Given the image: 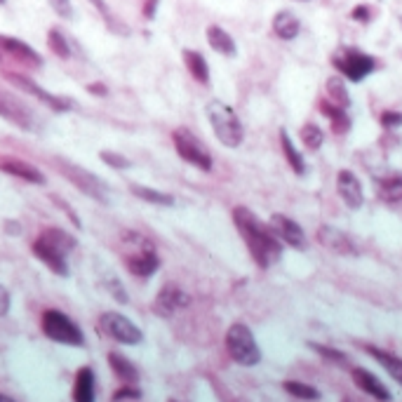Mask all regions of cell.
I'll return each mask as SVG.
<instances>
[{
    "label": "cell",
    "mask_w": 402,
    "mask_h": 402,
    "mask_svg": "<svg viewBox=\"0 0 402 402\" xmlns=\"http://www.w3.org/2000/svg\"><path fill=\"white\" fill-rule=\"evenodd\" d=\"M188 304H191V296L184 292L179 284L167 282L158 292L156 301H153V311H156L160 318H170V315H175L177 311L186 308Z\"/></svg>",
    "instance_id": "obj_14"
},
{
    "label": "cell",
    "mask_w": 402,
    "mask_h": 402,
    "mask_svg": "<svg viewBox=\"0 0 402 402\" xmlns=\"http://www.w3.org/2000/svg\"><path fill=\"white\" fill-rule=\"evenodd\" d=\"M8 308H10V296L5 292V287H0V315L8 313Z\"/></svg>",
    "instance_id": "obj_45"
},
{
    "label": "cell",
    "mask_w": 402,
    "mask_h": 402,
    "mask_svg": "<svg viewBox=\"0 0 402 402\" xmlns=\"http://www.w3.org/2000/svg\"><path fill=\"white\" fill-rule=\"evenodd\" d=\"M172 144H175V151L179 153V158H182L184 163H188L191 167H195V170L200 172H212L214 167L212 153H209V148L202 144L188 127L172 129Z\"/></svg>",
    "instance_id": "obj_7"
},
{
    "label": "cell",
    "mask_w": 402,
    "mask_h": 402,
    "mask_svg": "<svg viewBox=\"0 0 402 402\" xmlns=\"http://www.w3.org/2000/svg\"><path fill=\"white\" fill-rule=\"evenodd\" d=\"M226 351L233 362L243 367H255L262 362V348H259L255 334L245 323H233L226 332Z\"/></svg>",
    "instance_id": "obj_6"
},
{
    "label": "cell",
    "mask_w": 402,
    "mask_h": 402,
    "mask_svg": "<svg viewBox=\"0 0 402 402\" xmlns=\"http://www.w3.org/2000/svg\"><path fill=\"white\" fill-rule=\"evenodd\" d=\"M332 64L341 73V78H348L351 83H362L376 71V59L357 47H341L332 57Z\"/></svg>",
    "instance_id": "obj_9"
},
{
    "label": "cell",
    "mask_w": 402,
    "mask_h": 402,
    "mask_svg": "<svg viewBox=\"0 0 402 402\" xmlns=\"http://www.w3.org/2000/svg\"><path fill=\"white\" fill-rule=\"evenodd\" d=\"M49 165H52L54 170H57L59 175L71 184V186H76L83 195L102 202V205H108L111 202V191L106 186V182L99 179L97 175H92L90 170H85L83 165L71 163L69 158H61V156L49 158Z\"/></svg>",
    "instance_id": "obj_3"
},
{
    "label": "cell",
    "mask_w": 402,
    "mask_h": 402,
    "mask_svg": "<svg viewBox=\"0 0 402 402\" xmlns=\"http://www.w3.org/2000/svg\"><path fill=\"white\" fill-rule=\"evenodd\" d=\"M337 193L344 200V205L351 207V209H360L364 205L362 184L351 170H341L337 175Z\"/></svg>",
    "instance_id": "obj_18"
},
{
    "label": "cell",
    "mask_w": 402,
    "mask_h": 402,
    "mask_svg": "<svg viewBox=\"0 0 402 402\" xmlns=\"http://www.w3.org/2000/svg\"><path fill=\"white\" fill-rule=\"evenodd\" d=\"M364 351H367V353L372 355L374 360L393 376V381H398L402 386V360L398 355L388 353V351H383V348H376V346H364Z\"/></svg>",
    "instance_id": "obj_25"
},
{
    "label": "cell",
    "mask_w": 402,
    "mask_h": 402,
    "mask_svg": "<svg viewBox=\"0 0 402 402\" xmlns=\"http://www.w3.org/2000/svg\"><path fill=\"white\" fill-rule=\"evenodd\" d=\"M207 120L212 125L214 137L219 139V144H224L226 148H238L245 141V127L240 122L238 113L228 106L221 99H212V102L205 106Z\"/></svg>",
    "instance_id": "obj_4"
},
{
    "label": "cell",
    "mask_w": 402,
    "mask_h": 402,
    "mask_svg": "<svg viewBox=\"0 0 402 402\" xmlns=\"http://www.w3.org/2000/svg\"><path fill=\"white\" fill-rule=\"evenodd\" d=\"M158 5L160 0H144V8H141V17H144L146 22H153L158 15Z\"/></svg>",
    "instance_id": "obj_43"
},
{
    "label": "cell",
    "mask_w": 402,
    "mask_h": 402,
    "mask_svg": "<svg viewBox=\"0 0 402 402\" xmlns=\"http://www.w3.org/2000/svg\"><path fill=\"white\" fill-rule=\"evenodd\" d=\"M0 402H15V400H12L10 395H3V393H0Z\"/></svg>",
    "instance_id": "obj_46"
},
{
    "label": "cell",
    "mask_w": 402,
    "mask_h": 402,
    "mask_svg": "<svg viewBox=\"0 0 402 402\" xmlns=\"http://www.w3.org/2000/svg\"><path fill=\"white\" fill-rule=\"evenodd\" d=\"M320 113L330 118L332 129H334V132H337V134L348 132V129H351V120H348V115H346V108L334 106L332 102H327V99H323V102H320Z\"/></svg>",
    "instance_id": "obj_32"
},
{
    "label": "cell",
    "mask_w": 402,
    "mask_h": 402,
    "mask_svg": "<svg viewBox=\"0 0 402 402\" xmlns=\"http://www.w3.org/2000/svg\"><path fill=\"white\" fill-rule=\"evenodd\" d=\"M315 238H318V243L323 245L327 252H332V255H339V257H355L357 255L353 240H351L341 228H337V226L323 224L318 228V233H315Z\"/></svg>",
    "instance_id": "obj_15"
},
{
    "label": "cell",
    "mask_w": 402,
    "mask_h": 402,
    "mask_svg": "<svg viewBox=\"0 0 402 402\" xmlns=\"http://www.w3.org/2000/svg\"><path fill=\"white\" fill-rule=\"evenodd\" d=\"M99 158H102V163L111 167V170H118V172H125V170H132V160L127 156H122L118 151H108V148H104V151H99Z\"/></svg>",
    "instance_id": "obj_36"
},
{
    "label": "cell",
    "mask_w": 402,
    "mask_h": 402,
    "mask_svg": "<svg viewBox=\"0 0 402 402\" xmlns=\"http://www.w3.org/2000/svg\"><path fill=\"white\" fill-rule=\"evenodd\" d=\"M268 226H271V231H273L275 236H278L280 243L289 245L292 250H306V245H308L306 233H304V228H301L292 219V216L275 212V214H271Z\"/></svg>",
    "instance_id": "obj_13"
},
{
    "label": "cell",
    "mask_w": 402,
    "mask_h": 402,
    "mask_svg": "<svg viewBox=\"0 0 402 402\" xmlns=\"http://www.w3.org/2000/svg\"><path fill=\"white\" fill-rule=\"evenodd\" d=\"M49 200H52V202H54V205H59L61 209H64V214H66V216H69V219H71V224H73V226H76V228H83V221H80V216H78L76 212H73V207L69 205V202H66V200H64V198H57V195H49Z\"/></svg>",
    "instance_id": "obj_40"
},
{
    "label": "cell",
    "mask_w": 402,
    "mask_h": 402,
    "mask_svg": "<svg viewBox=\"0 0 402 402\" xmlns=\"http://www.w3.org/2000/svg\"><path fill=\"white\" fill-rule=\"evenodd\" d=\"M85 90L90 92V95H95V97H108V88L104 83H90V85H85Z\"/></svg>",
    "instance_id": "obj_44"
},
{
    "label": "cell",
    "mask_w": 402,
    "mask_h": 402,
    "mask_svg": "<svg viewBox=\"0 0 402 402\" xmlns=\"http://www.w3.org/2000/svg\"><path fill=\"white\" fill-rule=\"evenodd\" d=\"M0 172L3 175H10V177H17V179H24L29 184H35V186H45V175L38 170L35 165L26 163L22 158H15V156H0Z\"/></svg>",
    "instance_id": "obj_17"
},
{
    "label": "cell",
    "mask_w": 402,
    "mask_h": 402,
    "mask_svg": "<svg viewBox=\"0 0 402 402\" xmlns=\"http://www.w3.org/2000/svg\"><path fill=\"white\" fill-rule=\"evenodd\" d=\"M280 146H282L284 160H287V165L292 167L294 175L304 177L306 175V160L299 151H296V146L292 144V137L287 134V129H280Z\"/></svg>",
    "instance_id": "obj_28"
},
{
    "label": "cell",
    "mask_w": 402,
    "mask_h": 402,
    "mask_svg": "<svg viewBox=\"0 0 402 402\" xmlns=\"http://www.w3.org/2000/svg\"><path fill=\"white\" fill-rule=\"evenodd\" d=\"M141 398V391L139 388H134L132 383H127V386H122L120 391L113 393V400L120 402V400H139Z\"/></svg>",
    "instance_id": "obj_41"
},
{
    "label": "cell",
    "mask_w": 402,
    "mask_h": 402,
    "mask_svg": "<svg viewBox=\"0 0 402 402\" xmlns=\"http://www.w3.org/2000/svg\"><path fill=\"white\" fill-rule=\"evenodd\" d=\"M233 224H236L240 238L250 250L252 259L257 262L259 268H271L282 257V243L271 231L268 224H264L250 207H233Z\"/></svg>",
    "instance_id": "obj_1"
},
{
    "label": "cell",
    "mask_w": 402,
    "mask_h": 402,
    "mask_svg": "<svg viewBox=\"0 0 402 402\" xmlns=\"http://www.w3.org/2000/svg\"><path fill=\"white\" fill-rule=\"evenodd\" d=\"M122 262L125 268L137 278H151L160 268V257L156 255V247L144 233L139 231H122Z\"/></svg>",
    "instance_id": "obj_2"
},
{
    "label": "cell",
    "mask_w": 402,
    "mask_h": 402,
    "mask_svg": "<svg viewBox=\"0 0 402 402\" xmlns=\"http://www.w3.org/2000/svg\"><path fill=\"white\" fill-rule=\"evenodd\" d=\"M3 78L8 80L12 88H17L19 92H24V95L38 99L42 106H47L49 111H54V113H69V111L76 108V102H73L71 97L52 95V92H47L45 88H40V85L35 83L33 78H29L26 73H22V71L3 69Z\"/></svg>",
    "instance_id": "obj_5"
},
{
    "label": "cell",
    "mask_w": 402,
    "mask_h": 402,
    "mask_svg": "<svg viewBox=\"0 0 402 402\" xmlns=\"http://www.w3.org/2000/svg\"><path fill=\"white\" fill-rule=\"evenodd\" d=\"M40 327H42V334L47 339L57 344H64V346H85V334L83 330L73 323L66 313L57 311V308H47L40 318Z\"/></svg>",
    "instance_id": "obj_8"
},
{
    "label": "cell",
    "mask_w": 402,
    "mask_h": 402,
    "mask_svg": "<svg viewBox=\"0 0 402 402\" xmlns=\"http://www.w3.org/2000/svg\"><path fill=\"white\" fill-rule=\"evenodd\" d=\"M170 402H177V400H170Z\"/></svg>",
    "instance_id": "obj_49"
},
{
    "label": "cell",
    "mask_w": 402,
    "mask_h": 402,
    "mask_svg": "<svg viewBox=\"0 0 402 402\" xmlns=\"http://www.w3.org/2000/svg\"><path fill=\"white\" fill-rule=\"evenodd\" d=\"M47 47H49V52H52L54 57H59L64 61H69L73 57L71 40L66 38V33L59 26H52L47 31Z\"/></svg>",
    "instance_id": "obj_30"
},
{
    "label": "cell",
    "mask_w": 402,
    "mask_h": 402,
    "mask_svg": "<svg viewBox=\"0 0 402 402\" xmlns=\"http://www.w3.org/2000/svg\"><path fill=\"white\" fill-rule=\"evenodd\" d=\"M73 402H95V369L80 367L73 381Z\"/></svg>",
    "instance_id": "obj_23"
},
{
    "label": "cell",
    "mask_w": 402,
    "mask_h": 402,
    "mask_svg": "<svg viewBox=\"0 0 402 402\" xmlns=\"http://www.w3.org/2000/svg\"><path fill=\"white\" fill-rule=\"evenodd\" d=\"M90 3L95 5V10L99 12V17H102V22H104V26H106L108 33H115V35H129L127 24L122 22L120 17L108 8L106 0H90Z\"/></svg>",
    "instance_id": "obj_27"
},
{
    "label": "cell",
    "mask_w": 402,
    "mask_h": 402,
    "mask_svg": "<svg viewBox=\"0 0 402 402\" xmlns=\"http://www.w3.org/2000/svg\"><path fill=\"white\" fill-rule=\"evenodd\" d=\"M376 195H379L381 202H388V205L400 202L402 200V177L393 175V177L381 179L379 186H376Z\"/></svg>",
    "instance_id": "obj_33"
},
{
    "label": "cell",
    "mask_w": 402,
    "mask_h": 402,
    "mask_svg": "<svg viewBox=\"0 0 402 402\" xmlns=\"http://www.w3.org/2000/svg\"><path fill=\"white\" fill-rule=\"evenodd\" d=\"M129 193L137 195L139 200L151 202V205H158V207L175 205V195L165 193V191H158V188H151V186H144V184H129Z\"/></svg>",
    "instance_id": "obj_26"
},
{
    "label": "cell",
    "mask_w": 402,
    "mask_h": 402,
    "mask_svg": "<svg viewBox=\"0 0 402 402\" xmlns=\"http://www.w3.org/2000/svg\"><path fill=\"white\" fill-rule=\"evenodd\" d=\"M205 38H207V45L214 49L216 54L221 57H236L238 54V45L233 40V35L228 33L226 29H221L219 24H209L205 29Z\"/></svg>",
    "instance_id": "obj_20"
},
{
    "label": "cell",
    "mask_w": 402,
    "mask_h": 402,
    "mask_svg": "<svg viewBox=\"0 0 402 402\" xmlns=\"http://www.w3.org/2000/svg\"><path fill=\"white\" fill-rule=\"evenodd\" d=\"M15 64L22 71H40L45 59L38 49H33L29 42H24L15 35L0 33V64Z\"/></svg>",
    "instance_id": "obj_10"
},
{
    "label": "cell",
    "mask_w": 402,
    "mask_h": 402,
    "mask_svg": "<svg viewBox=\"0 0 402 402\" xmlns=\"http://www.w3.org/2000/svg\"><path fill=\"white\" fill-rule=\"evenodd\" d=\"M0 118L8 120L10 125L24 129V132L35 129V118L31 113V108L15 95H10V92H0Z\"/></svg>",
    "instance_id": "obj_12"
},
{
    "label": "cell",
    "mask_w": 402,
    "mask_h": 402,
    "mask_svg": "<svg viewBox=\"0 0 402 402\" xmlns=\"http://www.w3.org/2000/svg\"><path fill=\"white\" fill-rule=\"evenodd\" d=\"M47 5L52 8L54 15L64 22H73L76 19V12H73V3L71 0H47Z\"/></svg>",
    "instance_id": "obj_37"
},
{
    "label": "cell",
    "mask_w": 402,
    "mask_h": 402,
    "mask_svg": "<svg viewBox=\"0 0 402 402\" xmlns=\"http://www.w3.org/2000/svg\"><path fill=\"white\" fill-rule=\"evenodd\" d=\"M271 26H273V33L278 38L284 42L299 38V33H301V19L292 10H278L273 22H271Z\"/></svg>",
    "instance_id": "obj_21"
},
{
    "label": "cell",
    "mask_w": 402,
    "mask_h": 402,
    "mask_svg": "<svg viewBox=\"0 0 402 402\" xmlns=\"http://www.w3.org/2000/svg\"><path fill=\"white\" fill-rule=\"evenodd\" d=\"M31 252H33V257L38 259V262L45 264L54 275L69 278V273H71V271H69V257L61 255L57 247L45 243L42 238H35L33 245H31Z\"/></svg>",
    "instance_id": "obj_16"
},
{
    "label": "cell",
    "mask_w": 402,
    "mask_h": 402,
    "mask_svg": "<svg viewBox=\"0 0 402 402\" xmlns=\"http://www.w3.org/2000/svg\"><path fill=\"white\" fill-rule=\"evenodd\" d=\"M38 238H42V240H45V243H49L52 247H57L61 255H66V257H69L71 252L76 250V238H73L69 231L59 228V226H47V228H42Z\"/></svg>",
    "instance_id": "obj_24"
},
{
    "label": "cell",
    "mask_w": 402,
    "mask_h": 402,
    "mask_svg": "<svg viewBox=\"0 0 402 402\" xmlns=\"http://www.w3.org/2000/svg\"><path fill=\"white\" fill-rule=\"evenodd\" d=\"M108 367L113 369V374L118 376L120 381H125V383L139 381L137 367H134V364L129 362L122 353H115V351H111V353H108Z\"/></svg>",
    "instance_id": "obj_29"
},
{
    "label": "cell",
    "mask_w": 402,
    "mask_h": 402,
    "mask_svg": "<svg viewBox=\"0 0 402 402\" xmlns=\"http://www.w3.org/2000/svg\"><path fill=\"white\" fill-rule=\"evenodd\" d=\"M351 376H353L355 386L360 388L362 393L372 395L374 400H379V402H391V400H393V395H391V391L386 388V383H383L376 374L369 372V369L353 367V369H351Z\"/></svg>",
    "instance_id": "obj_19"
},
{
    "label": "cell",
    "mask_w": 402,
    "mask_h": 402,
    "mask_svg": "<svg viewBox=\"0 0 402 402\" xmlns=\"http://www.w3.org/2000/svg\"><path fill=\"white\" fill-rule=\"evenodd\" d=\"M299 137H301V144H304L308 151H318V148L325 144V132L315 125V122H306V125L301 127Z\"/></svg>",
    "instance_id": "obj_34"
},
{
    "label": "cell",
    "mask_w": 402,
    "mask_h": 402,
    "mask_svg": "<svg viewBox=\"0 0 402 402\" xmlns=\"http://www.w3.org/2000/svg\"><path fill=\"white\" fill-rule=\"evenodd\" d=\"M182 59L186 71L191 73V78H193L198 85H209V80H212V76H209V64L198 49H188V47L182 49Z\"/></svg>",
    "instance_id": "obj_22"
},
{
    "label": "cell",
    "mask_w": 402,
    "mask_h": 402,
    "mask_svg": "<svg viewBox=\"0 0 402 402\" xmlns=\"http://www.w3.org/2000/svg\"><path fill=\"white\" fill-rule=\"evenodd\" d=\"M308 348H313L315 353H320L325 357V360H330V362H337V364H346L348 360H346V355L341 353V351H337V348H327V346H320V344H308Z\"/></svg>",
    "instance_id": "obj_38"
},
{
    "label": "cell",
    "mask_w": 402,
    "mask_h": 402,
    "mask_svg": "<svg viewBox=\"0 0 402 402\" xmlns=\"http://www.w3.org/2000/svg\"><path fill=\"white\" fill-rule=\"evenodd\" d=\"M351 19L357 22V24H369L374 19V8L372 5H364V3L355 5V8L351 10Z\"/></svg>",
    "instance_id": "obj_39"
},
{
    "label": "cell",
    "mask_w": 402,
    "mask_h": 402,
    "mask_svg": "<svg viewBox=\"0 0 402 402\" xmlns=\"http://www.w3.org/2000/svg\"><path fill=\"white\" fill-rule=\"evenodd\" d=\"M296 3H306V0H296Z\"/></svg>",
    "instance_id": "obj_48"
},
{
    "label": "cell",
    "mask_w": 402,
    "mask_h": 402,
    "mask_svg": "<svg viewBox=\"0 0 402 402\" xmlns=\"http://www.w3.org/2000/svg\"><path fill=\"white\" fill-rule=\"evenodd\" d=\"M282 388L287 391L292 398L299 400H320V391L315 386H308L304 381H282Z\"/></svg>",
    "instance_id": "obj_35"
},
{
    "label": "cell",
    "mask_w": 402,
    "mask_h": 402,
    "mask_svg": "<svg viewBox=\"0 0 402 402\" xmlns=\"http://www.w3.org/2000/svg\"><path fill=\"white\" fill-rule=\"evenodd\" d=\"M325 90H327V97H330L327 102H332L334 106H341V108L351 106V95H348V88H346V80L341 76L327 78Z\"/></svg>",
    "instance_id": "obj_31"
},
{
    "label": "cell",
    "mask_w": 402,
    "mask_h": 402,
    "mask_svg": "<svg viewBox=\"0 0 402 402\" xmlns=\"http://www.w3.org/2000/svg\"><path fill=\"white\" fill-rule=\"evenodd\" d=\"M99 325L106 337H111L113 341L125 344V346H139L144 341V332L139 330L127 315H122L118 311H106L99 318Z\"/></svg>",
    "instance_id": "obj_11"
},
{
    "label": "cell",
    "mask_w": 402,
    "mask_h": 402,
    "mask_svg": "<svg viewBox=\"0 0 402 402\" xmlns=\"http://www.w3.org/2000/svg\"><path fill=\"white\" fill-rule=\"evenodd\" d=\"M381 125L383 127H402V113L400 111H383L381 113Z\"/></svg>",
    "instance_id": "obj_42"
},
{
    "label": "cell",
    "mask_w": 402,
    "mask_h": 402,
    "mask_svg": "<svg viewBox=\"0 0 402 402\" xmlns=\"http://www.w3.org/2000/svg\"><path fill=\"white\" fill-rule=\"evenodd\" d=\"M5 3H8V0H0V5H5Z\"/></svg>",
    "instance_id": "obj_47"
}]
</instances>
